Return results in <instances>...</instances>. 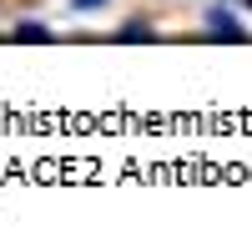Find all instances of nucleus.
Returning a JSON list of instances; mask_svg holds the SVG:
<instances>
[{
	"instance_id": "nucleus-3",
	"label": "nucleus",
	"mask_w": 252,
	"mask_h": 247,
	"mask_svg": "<svg viewBox=\"0 0 252 247\" xmlns=\"http://www.w3.org/2000/svg\"><path fill=\"white\" fill-rule=\"evenodd\" d=\"M121 40H152V31H146V26H126Z\"/></svg>"
},
{
	"instance_id": "nucleus-1",
	"label": "nucleus",
	"mask_w": 252,
	"mask_h": 247,
	"mask_svg": "<svg viewBox=\"0 0 252 247\" xmlns=\"http://www.w3.org/2000/svg\"><path fill=\"white\" fill-rule=\"evenodd\" d=\"M207 31H212L217 40H247V35H242V20H237V15H227L222 5L207 10Z\"/></svg>"
},
{
	"instance_id": "nucleus-4",
	"label": "nucleus",
	"mask_w": 252,
	"mask_h": 247,
	"mask_svg": "<svg viewBox=\"0 0 252 247\" xmlns=\"http://www.w3.org/2000/svg\"><path fill=\"white\" fill-rule=\"evenodd\" d=\"M71 5H76L81 15H86V10H101V5H106V0H71Z\"/></svg>"
},
{
	"instance_id": "nucleus-2",
	"label": "nucleus",
	"mask_w": 252,
	"mask_h": 247,
	"mask_svg": "<svg viewBox=\"0 0 252 247\" xmlns=\"http://www.w3.org/2000/svg\"><path fill=\"white\" fill-rule=\"evenodd\" d=\"M15 40H51V31L40 20H26V26H15Z\"/></svg>"
}]
</instances>
